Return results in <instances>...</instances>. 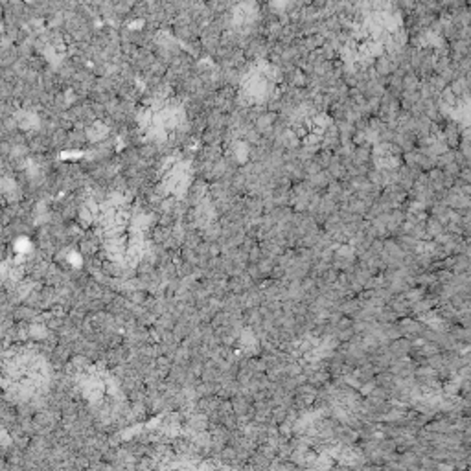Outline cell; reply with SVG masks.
I'll return each instance as SVG.
<instances>
[{"instance_id": "obj_1", "label": "cell", "mask_w": 471, "mask_h": 471, "mask_svg": "<svg viewBox=\"0 0 471 471\" xmlns=\"http://www.w3.org/2000/svg\"><path fill=\"white\" fill-rule=\"evenodd\" d=\"M271 93V76L265 74V70H254L252 74L243 80L241 94L249 101H262Z\"/></svg>"}, {"instance_id": "obj_2", "label": "cell", "mask_w": 471, "mask_h": 471, "mask_svg": "<svg viewBox=\"0 0 471 471\" xmlns=\"http://www.w3.org/2000/svg\"><path fill=\"white\" fill-rule=\"evenodd\" d=\"M256 6H254V2H249V0H245V2H239L238 6H236V10H234V24H238V26H249L250 23H252V19L256 17Z\"/></svg>"}]
</instances>
